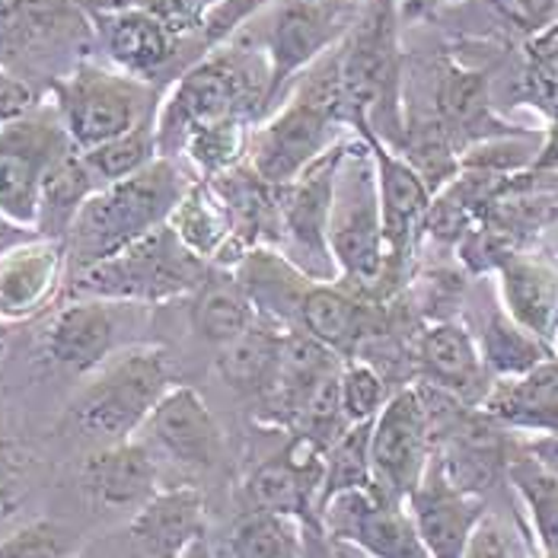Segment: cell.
<instances>
[{
  "instance_id": "obj_1",
  "label": "cell",
  "mask_w": 558,
  "mask_h": 558,
  "mask_svg": "<svg viewBox=\"0 0 558 558\" xmlns=\"http://www.w3.org/2000/svg\"><path fill=\"white\" fill-rule=\"evenodd\" d=\"M271 71L262 45L250 33L195 58L175 81L157 109V147L160 157L179 160L182 144L195 129L217 119H250L268 116Z\"/></svg>"
},
{
  "instance_id": "obj_2",
  "label": "cell",
  "mask_w": 558,
  "mask_h": 558,
  "mask_svg": "<svg viewBox=\"0 0 558 558\" xmlns=\"http://www.w3.org/2000/svg\"><path fill=\"white\" fill-rule=\"evenodd\" d=\"M339 45L313 61L298 77V84L288 89L281 106L253 129L246 163L262 179L288 185L329 147L354 134L344 102Z\"/></svg>"
},
{
  "instance_id": "obj_3",
  "label": "cell",
  "mask_w": 558,
  "mask_h": 558,
  "mask_svg": "<svg viewBox=\"0 0 558 558\" xmlns=\"http://www.w3.org/2000/svg\"><path fill=\"white\" fill-rule=\"evenodd\" d=\"M195 172L182 167V160L157 157L150 167L134 172L129 179L102 185L86 198L81 215L74 220L64 246H68V275L84 271L102 258L129 250L131 243L160 230L189 185Z\"/></svg>"
},
{
  "instance_id": "obj_4",
  "label": "cell",
  "mask_w": 558,
  "mask_h": 558,
  "mask_svg": "<svg viewBox=\"0 0 558 558\" xmlns=\"http://www.w3.org/2000/svg\"><path fill=\"white\" fill-rule=\"evenodd\" d=\"M396 0H364L342 39V86L351 131H371L389 147L405 144V54Z\"/></svg>"
},
{
  "instance_id": "obj_5",
  "label": "cell",
  "mask_w": 558,
  "mask_h": 558,
  "mask_svg": "<svg viewBox=\"0 0 558 558\" xmlns=\"http://www.w3.org/2000/svg\"><path fill=\"white\" fill-rule=\"evenodd\" d=\"M215 271L205 258H198L163 223L129 250L102 258L84 271L68 275L61 301L93 298V301L134 303V306H160V303L189 301Z\"/></svg>"
},
{
  "instance_id": "obj_6",
  "label": "cell",
  "mask_w": 558,
  "mask_h": 558,
  "mask_svg": "<svg viewBox=\"0 0 558 558\" xmlns=\"http://www.w3.org/2000/svg\"><path fill=\"white\" fill-rule=\"evenodd\" d=\"M175 387L170 354L157 344H129L86 377L68 405L71 425L106 444L137 437L157 402Z\"/></svg>"
},
{
  "instance_id": "obj_7",
  "label": "cell",
  "mask_w": 558,
  "mask_h": 558,
  "mask_svg": "<svg viewBox=\"0 0 558 558\" xmlns=\"http://www.w3.org/2000/svg\"><path fill=\"white\" fill-rule=\"evenodd\" d=\"M329 250L339 268V281L377 301V288L387 268V240L374 157L361 134H351L336 175L329 211Z\"/></svg>"
},
{
  "instance_id": "obj_8",
  "label": "cell",
  "mask_w": 558,
  "mask_h": 558,
  "mask_svg": "<svg viewBox=\"0 0 558 558\" xmlns=\"http://www.w3.org/2000/svg\"><path fill=\"white\" fill-rule=\"evenodd\" d=\"M51 102L71 144L77 150H93L157 119L160 89L157 84L122 74L119 68L77 61L64 77L51 84Z\"/></svg>"
},
{
  "instance_id": "obj_9",
  "label": "cell",
  "mask_w": 558,
  "mask_h": 558,
  "mask_svg": "<svg viewBox=\"0 0 558 558\" xmlns=\"http://www.w3.org/2000/svg\"><path fill=\"white\" fill-rule=\"evenodd\" d=\"M361 7V0H281L275 7L258 39L271 71L268 116L281 106L303 71L351 33Z\"/></svg>"
},
{
  "instance_id": "obj_10",
  "label": "cell",
  "mask_w": 558,
  "mask_h": 558,
  "mask_svg": "<svg viewBox=\"0 0 558 558\" xmlns=\"http://www.w3.org/2000/svg\"><path fill=\"white\" fill-rule=\"evenodd\" d=\"M74 150L54 102H36L26 116L0 129V215L33 227L51 167Z\"/></svg>"
},
{
  "instance_id": "obj_11",
  "label": "cell",
  "mask_w": 558,
  "mask_h": 558,
  "mask_svg": "<svg viewBox=\"0 0 558 558\" xmlns=\"http://www.w3.org/2000/svg\"><path fill=\"white\" fill-rule=\"evenodd\" d=\"M405 122H422L437 129L460 150V157L473 144H482L488 137L523 131L495 116L488 74L450 54L430 64L425 102H405Z\"/></svg>"
},
{
  "instance_id": "obj_12",
  "label": "cell",
  "mask_w": 558,
  "mask_h": 558,
  "mask_svg": "<svg viewBox=\"0 0 558 558\" xmlns=\"http://www.w3.org/2000/svg\"><path fill=\"white\" fill-rule=\"evenodd\" d=\"M434 457V428L430 409L422 387L396 389L389 402L374 418L371 434V473L374 492L392 505L409 501V495L422 485L425 470Z\"/></svg>"
},
{
  "instance_id": "obj_13",
  "label": "cell",
  "mask_w": 558,
  "mask_h": 558,
  "mask_svg": "<svg viewBox=\"0 0 558 558\" xmlns=\"http://www.w3.org/2000/svg\"><path fill=\"white\" fill-rule=\"evenodd\" d=\"M351 134L329 147L319 160L281 189V243L278 253L291 258L313 281H339V268L329 250V211L336 175L344 160Z\"/></svg>"
},
{
  "instance_id": "obj_14",
  "label": "cell",
  "mask_w": 558,
  "mask_h": 558,
  "mask_svg": "<svg viewBox=\"0 0 558 558\" xmlns=\"http://www.w3.org/2000/svg\"><path fill=\"white\" fill-rule=\"evenodd\" d=\"M137 310H147V306L93 301V298L61 301V306L51 310L43 329L45 357L68 374L89 377L112 354L129 348L122 344V332Z\"/></svg>"
},
{
  "instance_id": "obj_15",
  "label": "cell",
  "mask_w": 558,
  "mask_h": 558,
  "mask_svg": "<svg viewBox=\"0 0 558 558\" xmlns=\"http://www.w3.org/2000/svg\"><path fill=\"white\" fill-rule=\"evenodd\" d=\"M319 523L336 546L367 558H430L409 511L380 498L374 488L336 495L323 505Z\"/></svg>"
},
{
  "instance_id": "obj_16",
  "label": "cell",
  "mask_w": 558,
  "mask_h": 558,
  "mask_svg": "<svg viewBox=\"0 0 558 558\" xmlns=\"http://www.w3.org/2000/svg\"><path fill=\"white\" fill-rule=\"evenodd\" d=\"M157 463H170L182 473H215L223 460V430L198 396V389L175 387L157 402L141 428Z\"/></svg>"
},
{
  "instance_id": "obj_17",
  "label": "cell",
  "mask_w": 558,
  "mask_h": 558,
  "mask_svg": "<svg viewBox=\"0 0 558 558\" xmlns=\"http://www.w3.org/2000/svg\"><path fill=\"white\" fill-rule=\"evenodd\" d=\"M326 470V447L291 434L284 450L253 463L243 478V498L250 511L298 517L301 523L319 520V492Z\"/></svg>"
},
{
  "instance_id": "obj_18",
  "label": "cell",
  "mask_w": 558,
  "mask_h": 558,
  "mask_svg": "<svg viewBox=\"0 0 558 558\" xmlns=\"http://www.w3.org/2000/svg\"><path fill=\"white\" fill-rule=\"evenodd\" d=\"M412 361L418 384L463 405L478 409L485 392L492 389V374L478 354L475 336L460 319L425 323L412 339Z\"/></svg>"
},
{
  "instance_id": "obj_19",
  "label": "cell",
  "mask_w": 558,
  "mask_h": 558,
  "mask_svg": "<svg viewBox=\"0 0 558 558\" xmlns=\"http://www.w3.org/2000/svg\"><path fill=\"white\" fill-rule=\"evenodd\" d=\"M86 20H89V29L96 33L99 48L106 51L109 64L147 84H157V77L170 71L179 61L182 48L189 45L141 3L122 7V10L86 13Z\"/></svg>"
},
{
  "instance_id": "obj_20",
  "label": "cell",
  "mask_w": 558,
  "mask_h": 558,
  "mask_svg": "<svg viewBox=\"0 0 558 558\" xmlns=\"http://www.w3.org/2000/svg\"><path fill=\"white\" fill-rule=\"evenodd\" d=\"M405 511L412 517L430 558H466L475 523L485 517L488 505L482 495L457 488L430 457L422 485L409 495Z\"/></svg>"
},
{
  "instance_id": "obj_21",
  "label": "cell",
  "mask_w": 558,
  "mask_h": 558,
  "mask_svg": "<svg viewBox=\"0 0 558 558\" xmlns=\"http://www.w3.org/2000/svg\"><path fill=\"white\" fill-rule=\"evenodd\" d=\"M68 281L64 240L33 236L0 256V323H26L61 301Z\"/></svg>"
},
{
  "instance_id": "obj_22",
  "label": "cell",
  "mask_w": 558,
  "mask_h": 558,
  "mask_svg": "<svg viewBox=\"0 0 558 558\" xmlns=\"http://www.w3.org/2000/svg\"><path fill=\"white\" fill-rule=\"evenodd\" d=\"M81 488L96 511L137 514L160 492V463L141 437L106 444L84 460Z\"/></svg>"
},
{
  "instance_id": "obj_23",
  "label": "cell",
  "mask_w": 558,
  "mask_h": 558,
  "mask_svg": "<svg viewBox=\"0 0 558 558\" xmlns=\"http://www.w3.org/2000/svg\"><path fill=\"white\" fill-rule=\"evenodd\" d=\"M498 301L517 323L556 351L558 342V256L536 243L517 250L495 268Z\"/></svg>"
},
{
  "instance_id": "obj_24",
  "label": "cell",
  "mask_w": 558,
  "mask_h": 558,
  "mask_svg": "<svg viewBox=\"0 0 558 558\" xmlns=\"http://www.w3.org/2000/svg\"><path fill=\"white\" fill-rule=\"evenodd\" d=\"M466 301L478 306L470 332L475 336L478 354H482L492 380L526 374L530 367L556 357V351L549 344H543L536 336H530L505 310V303L498 301V288L492 281H485V275L475 278V284L466 291Z\"/></svg>"
},
{
  "instance_id": "obj_25",
  "label": "cell",
  "mask_w": 558,
  "mask_h": 558,
  "mask_svg": "<svg viewBox=\"0 0 558 558\" xmlns=\"http://www.w3.org/2000/svg\"><path fill=\"white\" fill-rule=\"evenodd\" d=\"M131 543L141 558H182V553L208 536L205 498L192 485L160 488L137 514H131Z\"/></svg>"
},
{
  "instance_id": "obj_26",
  "label": "cell",
  "mask_w": 558,
  "mask_h": 558,
  "mask_svg": "<svg viewBox=\"0 0 558 558\" xmlns=\"http://www.w3.org/2000/svg\"><path fill=\"white\" fill-rule=\"evenodd\" d=\"M478 409L508 430L539 437L558 434V357L530 367L526 374L492 380Z\"/></svg>"
},
{
  "instance_id": "obj_27",
  "label": "cell",
  "mask_w": 558,
  "mask_h": 558,
  "mask_svg": "<svg viewBox=\"0 0 558 558\" xmlns=\"http://www.w3.org/2000/svg\"><path fill=\"white\" fill-rule=\"evenodd\" d=\"M288 329L258 316L256 323L230 344L217 348V374L236 396L256 402L258 412L268 405L278 387L281 361H284Z\"/></svg>"
},
{
  "instance_id": "obj_28",
  "label": "cell",
  "mask_w": 558,
  "mask_h": 558,
  "mask_svg": "<svg viewBox=\"0 0 558 558\" xmlns=\"http://www.w3.org/2000/svg\"><path fill=\"white\" fill-rule=\"evenodd\" d=\"M233 275L246 291V298L253 301L258 316L294 332L303 298L313 288V278L306 271H301L284 253L271 246H256L240 258Z\"/></svg>"
},
{
  "instance_id": "obj_29",
  "label": "cell",
  "mask_w": 558,
  "mask_h": 558,
  "mask_svg": "<svg viewBox=\"0 0 558 558\" xmlns=\"http://www.w3.org/2000/svg\"><path fill=\"white\" fill-rule=\"evenodd\" d=\"M167 223L195 256L205 258L215 268L233 271L240 265V258L246 256L243 246L236 243V233H233V223H230L223 202L217 198L211 182H205L198 175L189 185V192L182 195V202L175 205Z\"/></svg>"
},
{
  "instance_id": "obj_30",
  "label": "cell",
  "mask_w": 558,
  "mask_h": 558,
  "mask_svg": "<svg viewBox=\"0 0 558 558\" xmlns=\"http://www.w3.org/2000/svg\"><path fill=\"white\" fill-rule=\"evenodd\" d=\"M256 319V306L240 288L236 275L223 268H215L208 281L189 298V323L195 336L215 348L240 339Z\"/></svg>"
},
{
  "instance_id": "obj_31",
  "label": "cell",
  "mask_w": 558,
  "mask_h": 558,
  "mask_svg": "<svg viewBox=\"0 0 558 558\" xmlns=\"http://www.w3.org/2000/svg\"><path fill=\"white\" fill-rule=\"evenodd\" d=\"M102 182L96 172L86 167L84 154L74 147L68 150L51 172L45 175L43 195H39V217H36V233L48 240H68L74 220L81 215L89 195H96Z\"/></svg>"
},
{
  "instance_id": "obj_32",
  "label": "cell",
  "mask_w": 558,
  "mask_h": 558,
  "mask_svg": "<svg viewBox=\"0 0 558 558\" xmlns=\"http://www.w3.org/2000/svg\"><path fill=\"white\" fill-rule=\"evenodd\" d=\"M508 485L523 501L539 556L558 558V473L533 450L514 447L508 460Z\"/></svg>"
},
{
  "instance_id": "obj_33",
  "label": "cell",
  "mask_w": 558,
  "mask_h": 558,
  "mask_svg": "<svg viewBox=\"0 0 558 558\" xmlns=\"http://www.w3.org/2000/svg\"><path fill=\"white\" fill-rule=\"evenodd\" d=\"M523 84L533 106L549 119L546 147L533 170H558V23L530 36L523 48Z\"/></svg>"
},
{
  "instance_id": "obj_34",
  "label": "cell",
  "mask_w": 558,
  "mask_h": 558,
  "mask_svg": "<svg viewBox=\"0 0 558 558\" xmlns=\"http://www.w3.org/2000/svg\"><path fill=\"white\" fill-rule=\"evenodd\" d=\"M253 129L256 122L240 119V116L208 122L185 137L179 160H185L198 179H217L223 172L236 170L240 163H246Z\"/></svg>"
},
{
  "instance_id": "obj_35",
  "label": "cell",
  "mask_w": 558,
  "mask_h": 558,
  "mask_svg": "<svg viewBox=\"0 0 558 558\" xmlns=\"http://www.w3.org/2000/svg\"><path fill=\"white\" fill-rule=\"evenodd\" d=\"M371 434H374V418L357 422L326 447V470H323V492H319V511L326 501L344 492L371 488L374 473H371Z\"/></svg>"
},
{
  "instance_id": "obj_36",
  "label": "cell",
  "mask_w": 558,
  "mask_h": 558,
  "mask_svg": "<svg viewBox=\"0 0 558 558\" xmlns=\"http://www.w3.org/2000/svg\"><path fill=\"white\" fill-rule=\"evenodd\" d=\"M233 558H303V523L298 517L246 511L230 533Z\"/></svg>"
},
{
  "instance_id": "obj_37",
  "label": "cell",
  "mask_w": 558,
  "mask_h": 558,
  "mask_svg": "<svg viewBox=\"0 0 558 558\" xmlns=\"http://www.w3.org/2000/svg\"><path fill=\"white\" fill-rule=\"evenodd\" d=\"M86 160V167L96 172V179L102 185L109 182H119V179H129L134 172H141L144 167H150L157 157H160V147H157V119L131 129L122 137H112L93 150H81Z\"/></svg>"
},
{
  "instance_id": "obj_38",
  "label": "cell",
  "mask_w": 558,
  "mask_h": 558,
  "mask_svg": "<svg viewBox=\"0 0 558 558\" xmlns=\"http://www.w3.org/2000/svg\"><path fill=\"white\" fill-rule=\"evenodd\" d=\"M396 389L389 387L387 377L361 361V357H348L342 364V415L344 425H357V422H371L380 415V409L389 402Z\"/></svg>"
},
{
  "instance_id": "obj_39",
  "label": "cell",
  "mask_w": 558,
  "mask_h": 558,
  "mask_svg": "<svg viewBox=\"0 0 558 558\" xmlns=\"http://www.w3.org/2000/svg\"><path fill=\"white\" fill-rule=\"evenodd\" d=\"M0 558H77L71 533L54 520H33L0 539Z\"/></svg>"
},
{
  "instance_id": "obj_40",
  "label": "cell",
  "mask_w": 558,
  "mask_h": 558,
  "mask_svg": "<svg viewBox=\"0 0 558 558\" xmlns=\"http://www.w3.org/2000/svg\"><path fill=\"white\" fill-rule=\"evenodd\" d=\"M137 3L154 16H160L179 39L195 45L211 13H217L227 0H137Z\"/></svg>"
},
{
  "instance_id": "obj_41",
  "label": "cell",
  "mask_w": 558,
  "mask_h": 558,
  "mask_svg": "<svg viewBox=\"0 0 558 558\" xmlns=\"http://www.w3.org/2000/svg\"><path fill=\"white\" fill-rule=\"evenodd\" d=\"M466 558H533L520 530L514 523L501 520V517L488 514L475 523L473 536H470V549Z\"/></svg>"
},
{
  "instance_id": "obj_42",
  "label": "cell",
  "mask_w": 558,
  "mask_h": 558,
  "mask_svg": "<svg viewBox=\"0 0 558 558\" xmlns=\"http://www.w3.org/2000/svg\"><path fill=\"white\" fill-rule=\"evenodd\" d=\"M271 0H227L217 13H211V20L205 23V29H202V36H198V58L205 54V51H211L217 45H223L227 39H233L236 33H243V26L262 13L265 7H268Z\"/></svg>"
},
{
  "instance_id": "obj_43",
  "label": "cell",
  "mask_w": 558,
  "mask_h": 558,
  "mask_svg": "<svg viewBox=\"0 0 558 558\" xmlns=\"http://www.w3.org/2000/svg\"><path fill=\"white\" fill-rule=\"evenodd\" d=\"M492 10L520 36H536L558 23V0H488Z\"/></svg>"
},
{
  "instance_id": "obj_44",
  "label": "cell",
  "mask_w": 558,
  "mask_h": 558,
  "mask_svg": "<svg viewBox=\"0 0 558 558\" xmlns=\"http://www.w3.org/2000/svg\"><path fill=\"white\" fill-rule=\"evenodd\" d=\"M23 505L20 492V460L10 437L0 430V517H13Z\"/></svg>"
},
{
  "instance_id": "obj_45",
  "label": "cell",
  "mask_w": 558,
  "mask_h": 558,
  "mask_svg": "<svg viewBox=\"0 0 558 558\" xmlns=\"http://www.w3.org/2000/svg\"><path fill=\"white\" fill-rule=\"evenodd\" d=\"M36 93L29 89V84H23L16 74H10L0 61V129L10 125L13 119L26 116L36 106Z\"/></svg>"
},
{
  "instance_id": "obj_46",
  "label": "cell",
  "mask_w": 558,
  "mask_h": 558,
  "mask_svg": "<svg viewBox=\"0 0 558 558\" xmlns=\"http://www.w3.org/2000/svg\"><path fill=\"white\" fill-rule=\"evenodd\" d=\"M453 3H460V0H396L402 26L430 20V16L444 13V10H447V7H453Z\"/></svg>"
},
{
  "instance_id": "obj_47",
  "label": "cell",
  "mask_w": 558,
  "mask_h": 558,
  "mask_svg": "<svg viewBox=\"0 0 558 558\" xmlns=\"http://www.w3.org/2000/svg\"><path fill=\"white\" fill-rule=\"evenodd\" d=\"M303 558H336V543L326 536L319 520L303 523Z\"/></svg>"
},
{
  "instance_id": "obj_48",
  "label": "cell",
  "mask_w": 558,
  "mask_h": 558,
  "mask_svg": "<svg viewBox=\"0 0 558 558\" xmlns=\"http://www.w3.org/2000/svg\"><path fill=\"white\" fill-rule=\"evenodd\" d=\"M26 0H0V45H16Z\"/></svg>"
},
{
  "instance_id": "obj_49",
  "label": "cell",
  "mask_w": 558,
  "mask_h": 558,
  "mask_svg": "<svg viewBox=\"0 0 558 558\" xmlns=\"http://www.w3.org/2000/svg\"><path fill=\"white\" fill-rule=\"evenodd\" d=\"M33 236H39L33 227H23V223L10 220L7 215H0V256H3V253H10L13 246H20V243L33 240Z\"/></svg>"
},
{
  "instance_id": "obj_50",
  "label": "cell",
  "mask_w": 558,
  "mask_h": 558,
  "mask_svg": "<svg viewBox=\"0 0 558 558\" xmlns=\"http://www.w3.org/2000/svg\"><path fill=\"white\" fill-rule=\"evenodd\" d=\"M137 0H81L86 13H99V10H122V7H134Z\"/></svg>"
},
{
  "instance_id": "obj_51",
  "label": "cell",
  "mask_w": 558,
  "mask_h": 558,
  "mask_svg": "<svg viewBox=\"0 0 558 558\" xmlns=\"http://www.w3.org/2000/svg\"><path fill=\"white\" fill-rule=\"evenodd\" d=\"M182 558H217L215 549H211V543H208V536H202V539H195L185 553H182Z\"/></svg>"
},
{
  "instance_id": "obj_52",
  "label": "cell",
  "mask_w": 558,
  "mask_h": 558,
  "mask_svg": "<svg viewBox=\"0 0 558 558\" xmlns=\"http://www.w3.org/2000/svg\"><path fill=\"white\" fill-rule=\"evenodd\" d=\"M0 357H3V339H0Z\"/></svg>"
},
{
  "instance_id": "obj_53",
  "label": "cell",
  "mask_w": 558,
  "mask_h": 558,
  "mask_svg": "<svg viewBox=\"0 0 558 558\" xmlns=\"http://www.w3.org/2000/svg\"><path fill=\"white\" fill-rule=\"evenodd\" d=\"M556 357H558V342H556Z\"/></svg>"
},
{
  "instance_id": "obj_54",
  "label": "cell",
  "mask_w": 558,
  "mask_h": 558,
  "mask_svg": "<svg viewBox=\"0 0 558 558\" xmlns=\"http://www.w3.org/2000/svg\"><path fill=\"white\" fill-rule=\"evenodd\" d=\"M361 3H364V0H361Z\"/></svg>"
}]
</instances>
